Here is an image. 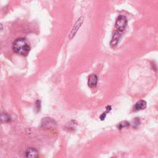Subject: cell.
<instances>
[{"label": "cell", "mask_w": 158, "mask_h": 158, "mask_svg": "<svg viewBox=\"0 0 158 158\" xmlns=\"http://www.w3.org/2000/svg\"><path fill=\"white\" fill-rule=\"evenodd\" d=\"M13 51L17 54L27 56L30 51V46L28 41L23 38L15 40L12 46Z\"/></svg>", "instance_id": "cell-1"}, {"label": "cell", "mask_w": 158, "mask_h": 158, "mask_svg": "<svg viewBox=\"0 0 158 158\" xmlns=\"http://www.w3.org/2000/svg\"><path fill=\"white\" fill-rule=\"evenodd\" d=\"M127 25V19L124 15H119L115 22V27L118 31H123Z\"/></svg>", "instance_id": "cell-2"}, {"label": "cell", "mask_w": 158, "mask_h": 158, "mask_svg": "<svg viewBox=\"0 0 158 158\" xmlns=\"http://www.w3.org/2000/svg\"><path fill=\"white\" fill-rule=\"evenodd\" d=\"M56 125V122L51 117H45L42 119L41 127L45 128H49L52 127H55Z\"/></svg>", "instance_id": "cell-3"}, {"label": "cell", "mask_w": 158, "mask_h": 158, "mask_svg": "<svg viewBox=\"0 0 158 158\" xmlns=\"http://www.w3.org/2000/svg\"><path fill=\"white\" fill-rule=\"evenodd\" d=\"M83 17H81L76 22L74 26L73 27V28H72V30H71V31H70V34H69V37L70 39H72V38L75 36V33L77 32L78 30V29L80 28V27H81V24L83 23Z\"/></svg>", "instance_id": "cell-4"}, {"label": "cell", "mask_w": 158, "mask_h": 158, "mask_svg": "<svg viewBox=\"0 0 158 158\" xmlns=\"http://www.w3.org/2000/svg\"><path fill=\"white\" fill-rule=\"evenodd\" d=\"M97 82H98L97 76L93 73L91 74L88 78V86L91 88L95 87L97 85Z\"/></svg>", "instance_id": "cell-5"}, {"label": "cell", "mask_w": 158, "mask_h": 158, "mask_svg": "<svg viewBox=\"0 0 158 158\" xmlns=\"http://www.w3.org/2000/svg\"><path fill=\"white\" fill-rule=\"evenodd\" d=\"M25 154H26L27 158H36L38 154V151L35 149L33 148H30L26 151Z\"/></svg>", "instance_id": "cell-6"}, {"label": "cell", "mask_w": 158, "mask_h": 158, "mask_svg": "<svg viewBox=\"0 0 158 158\" xmlns=\"http://www.w3.org/2000/svg\"><path fill=\"white\" fill-rule=\"evenodd\" d=\"M146 107V102L144 100H140L135 104L134 106V110H140L144 109Z\"/></svg>", "instance_id": "cell-7"}, {"label": "cell", "mask_w": 158, "mask_h": 158, "mask_svg": "<svg viewBox=\"0 0 158 158\" xmlns=\"http://www.w3.org/2000/svg\"><path fill=\"white\" fill-rule=\"evenodd\" d=\"M120 32L118 31L114 33V35L112 36V40L110 41V46H114L117 44V43L118 41V40H119V38H120Z\"/></svg>", "instance_id": "cell-8"}, {"label": "cell", "mask_w": 158, "mask_h": 158, "mask_svg": "<svg viewBox=\"0 0 158 158\" xmlns=\"http://www.w3.org/2000/svg\"><path fill=\"white\" fill-rule=\"evenodd\" d=\"M1 122H4V123H7L9 122L10 120V117L9 116V115L6 113H2L1 115Z\"/></svg>", "instance_id": "cell-9"}, {"label": "cell", "mask_w": 158, "mask_h": 158, "mask_svg": "<svg viewBox=\"0 0 158 158\" xmlns=\"http://www.w3.org/2000/svg\"><path fill=\"white\" fill-rule=\"evenodd\" d=\"M129 125H130L129 122H128L127 121H123V122H122L120 123H118V125H117V128H119V129H122V128L128 127Z\"/></svg>", "instance_id": "cell-10"}, {"label": "cell", "mask_w": 158, "mask_h": 158, "mask_svg": "<svg viewBox=\"0 0 158 158\" xmlns=\"http://www.w3.org/2000/svg\"><path fill=\"white\" fill-rule=\"evenodd\" d=\"M140 125V120L138 118H135L133 121V127L137 128Z\"/></svg>", "instance_id": "cell-11"}, {"label": "cell", "mask_w": 158, "mask_h": 158, "mask_svg": "<svg viewBox=\"0 0 158 158\" xmlns=\"http://www.w3.org/2000/svg\"><path fill=\"white\" fill-rule=\"evenodd\" d=\"M41 102L40 101L38 100L36 101V103H35V109L37 110L36 112H38L39 110H40V108H41Z\"/></svg>", "instance_id": "cell-12"}, {"label": "cell", "mask_w": 158, "mask_h": 158, "mask_svg": "<svg viewBox=\"0 0 158 158\" xmlns=\"http://www.w3.org/2000/svg\"><path fill=\"white\" fill-rule=\"evenodd\" d=\"M106 113H107V112L106 111V112H103V113L101 114V115L100 116V118H101V120H104V118H105V117H106Z\"/></svg>", "instance_id": "cell-13"}, {"label": "cell", "mask_w": 158, "mask_h": 158, "mask_svg": "<svg viewBox=\"0 0 158 158\" xmlns=\"http://www.w3.org/2000/svg\"><path fill=\"white\" fill-rule=\"evenodd\" d=\"M110 110H111V107H110V106H107L106 107V112H109Z\"/></svg>", "instance_id": "cell-14"}, {"label": "cell", "mask_w": 158, "mask_h": 158, "mask_svg": "<svg viewBox=\"0 0 158 158\" xmlns=\"http://www.w3.org/2000/svg\"><path fill=\"white\" fill-rule=\"evenodd\" d=\"M111 158H113V157H111Z\"/></svg>", "instance_id": "cell-15"}]
</instances>
